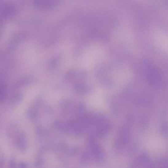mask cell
Listing matches in <instances>:
<instances>
[{"mask_svg":"<svg viewBox=\"0 0 168 168\" xmlns=\"http://www.w3.org/2000/svg\"><path fill=\"white\" fill-rule=\"evenodd\" d=\"M58 2L55 1H36L34 2V4L37 8L45 10L55 6L58 4Z\"/></svg>","mask_w":168,"mask_h":168,"instance_id":"cell-1","label":"cell"},{"mask_svg":"<svg viewBox=\"0 0 168 168\" xmlns=\"http://www.w3.org/2000/svg\"><path fill=\"white\" fill-rule=\"evenodd\" d=\"M1 101H3L6 98V87L3 84H2L1 85Z\"/></svg>","mask_w":168,"mask_h":168,"instance_id":"cell-2","label":"cell"}]
</instances>
